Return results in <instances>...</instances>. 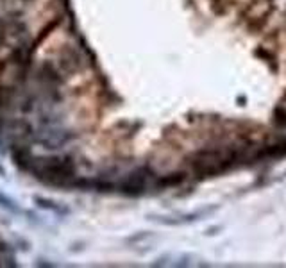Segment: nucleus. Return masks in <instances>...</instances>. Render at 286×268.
<instances>
[{"label":"nucleus","instance_id":"obj_1","mask_svg":"<svg viewBox=\"0 0 286 268\" xmlns=\"http://www.w3.org/2000/svg\"><path fill=\"white\" fill-rule=\"evenodd\" d=\"M0 202H2V206L6 207V209H9V211H16V206H13V200L7 199V197H6V195H2V193H0Z\"/></svg>","mask_w":286,"mask_h":268},{"label":"nucleus","instance_id":"obj_2","mask_svg":"<svg viewBox=\"0 0 286 268\" xmlns=\"http://www.w3.org/2000/svg\"><path fill=\"white\" fill-rule=\"evenodd\" d=\"M4 174V170H2V166H0V175H2Z\"/></svg>","mask_w":286,"mask_h":268}]
</instances>
